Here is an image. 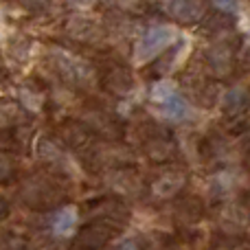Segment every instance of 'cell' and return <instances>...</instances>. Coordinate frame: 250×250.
<instances>
[{
  "label": "cell",
  "instance_id": "cell-1",
  "mask_svg": "<svg viewBox=\"0 0 250 250\" xmlns=\"http://www.w3.org/2000/svg\"><path fill=\"white\" fill-rule=\"evenodd\" d=\"M173 40V29L167 24H156L143 33V38L138 40L136 51H134V60L138 64H145L151 57H156L158 53H163L169 46V42Z\"/></svg>",
  "mask_w": 250,
  "mask_h": 250
},
{
  "label": "cell",
  "instance_id": "cell-9",
  "mask_svg": "<svg viewBox=\"0 0 250 250\" xmlns=\"http://www.w3.org/2000/svg\"><path fill=\"white\" fill-rule=\"evenodd\" d=\"M9 211H11V208H9V202H7L4 198H0V222L7 220V217H9Z\"/></svg>",
  "mask_w": 250,
  "mask_h": 250
},
{
  "label": "cell",
  "instance_id": "cell-7",
  "mask_svg": "<svg viewBox=\"0 0 250 250\" xmlns=\"http://www.w3.org/2000/svg\"><path fill=\"white\" fill-rule=\"evenodd\" d=\"M176 95V86L173 83H169V82H158L154 88H151V99H156V101H167L169 97H173Z\"/></svg>",
  "mask_w": 250,
  "mask_h": 250
},
{
  "label": "cell",
  "instance_id": "cell-2",
  "mask_svg": "<svg viewBox=\"0 0 250 250\" xmlns=\"http://www.w3.org/2000/svg\"><path fill=\"white\" fill-rule=\"evenodd\" d=\"M163 9L180 24H193L204 18V0H163Z\"/></svg>",
  "mask_w": 250,
  "mask_h": 250
},
{
  "label": "cell",
  "instance_id": "cell-4",
  "mask_svg": "<svg viewBox=\"0 0 250 250\" xmlns=\"http://www.w3.org/2000/svg\"><path fill=\"white\" fill-rule=\"evenodd\" d=\"M75 226H77V211H75L73 207L62 208V211H57L55 217H53V233L60 235V237L70 235L75 230Z\"/></svg>",
  "mask_w": 250,
  "mask_h": 250
},
{
  "label": "cell",
  "instance_id": "cell-3",
  "mask_svg": "<svg viewBox=\"0 0 250 250\" xmlns=\"http://www.w3.org/2000/svg\"><path fill=\"white\" fill-rule=\"evenodd\" d=\"M110 235H112V229L108 226V222H95L82 230L77 246L82 250H101L108 244Z\"/></svg>",
  "mask_w": 250,
  "mask_h": 250
},
{
  "label": "cell",
  "instance_id": "cell-5",
  "mask_svg": "<svg viewBox=\"0 0 250 250\" xmlns=\"http://www.w3.org/2000/svg\"><path fill=\"white\" fill-rule=\"evenodd\" d=\"M160 114H163L165 119H169V121H182V119L189 114V108H187L182 97L173 95V97H169L167 101L160 104Z\"/></svg>",
  "mask_w": 250,
  "mask_h": 250
},
{
  "label": "cell",
  "instance_id": "cell-8",
  "mask_svg": "<svg viewBox=\"0 0 250 250\" xmlns=\"http://www.w3.org/2000/svg\"><path fill=\"white\" fill-rule=\"evenodd\" d=\"M217 4V9H222L224 13H230L237 9V0H213Z\"/></svg>",
  "mask_w": 250,
  "mask_h": 250
},
{
  "label": "cell",
  "instance_id": "cell-10",
  "mask_svg": "<svg viewBox=\"0 0 250 250\" xmlns=\"http://www.w3.org/2000/svg\"><path fill=\"white\" fill-rule=\"evenodd\" d=\"M121 250H138V246L134 242H125L123 246H121Z\"/></svg>",
  "mask_w": 250,
  "mask_h": 250
},
{
  "label": "cell",
  "instance_id": "cell-6",
  "mask_svg": "<svg viewBox=\"0 0 250 250\" xmlns=\"http://www.w3.org/2000/svg\"><path fill=\"white\" fill-rule=\"evenodd\" d=\"M180 185H182V176L171 171V176H165V178H160V180L156 182L154 191L158 195H171V193H176V191L180 189Z\"/></svg>",
  "mask_w": 250,
  "mask_h": 250
}]
</instances>
